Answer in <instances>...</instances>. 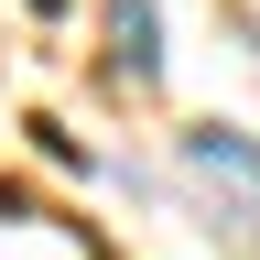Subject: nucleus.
Returning a JSON list of instances; mask_svg holds the SVG:
<instances>
[{
	"label": "nucleus",
	"instance_id": "f03ea898",
	"mask_svg": "<svg viewBox=\"0 0 260 260\" xmlns=\"http://www.w3.org/2000/svg\"><path fill=\"white\" fill-rule=\"evenodd\" d=\"M109 65L130 87L162 76V11H152V0H109Z\"/></svg>",
	"mask_w": 260,
	"mask_h": 260
},
{
	"label": "nucleus",
	"instance_id": "f257e3e1",
	"mask_svg": "<svg viewBox=\"0 0 260 260\" xmlns=\"http://www.w3.org/2000/svg\"><path fill=\"white\" fill-rule=\"evenodd\" d=\"M174 152H184V174H206V184H249V195H260V141H249V130H228V119H195Z\"/></svg>",
	"mask_w": 260,
	"mask_h": 260
}]
</instances>
